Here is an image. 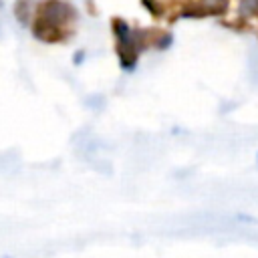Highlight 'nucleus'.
I'll return each instance as SVG.
<instances>
[{"label":"nucleus","mask_w":258,"mask_h":258,"mask_svg":"<svg viewBox=\"0 0 258 258\" xmlns=\"http://www.w3.org/2000/svg\"><path fill=\"white\" fill-rule=\"evenodd\" d=\"M230 8V0H181L183 18H210L222 16Z\"/></svg>","instance_id":"obj_3"},{"label":"nucleus","mask_w":258,"mask_h":258,"mask_svg":"<svg viewBox=\"0 0 258 258\" xmlns=\"http://www.w3.org/2000/svg\"><path fill=\"white\" fill-rule=\"evenodd\" d=\"M141 4L147 8V12L155 20H163L173 24L181 16V0H141Z\"/></svg>","instance_id":"obj_4"},{"label":"nucleus","mask_w":258,"mask_h":258,"mask_svg":"<svg viewBox=\"0 0 258 258\" xmlns=\"http://www.w3.org/2000/svg\"><path fill=\"white\" fill-rule=\"evenodd\" d=\"M111 32H113L115 52H117L119 64L125 71H131L137 64L139 54L143 50H149V48L163 50L171 44V38H173L167 28H161V26H147V28L131 26L121 16L111 18Z\"/></svg>","instance_id":"obj_1"},{"label":"nucleus","mask_w":258,"mask_h":258,"mask_svg":"<svg viewBox=\"0 0 258 258\" xmlns=\"http://www.w3.org/2000/svg\"><path fill=\"white\" fill-rule=\"evenodd\" d=\"M252 20H258V0H238V16L224 24L236 30H248Z\"/></svg>","instance_id":"obj_5"},{"label":"nucleus","mask_w":258,"mask_h":258,"mask_svg":"<svg viewBox=\"0 0 258 258\" xmlns=\"http://www.w3.org/2000/svg\"><path fill=\"white\" fill-rule=\"evenodd\" d=\"M79 12L67 0H40L30 18V32L44 44L69 42L77 32Z\"/></svg>","instance_id":"obj_2"}]
</instances>
